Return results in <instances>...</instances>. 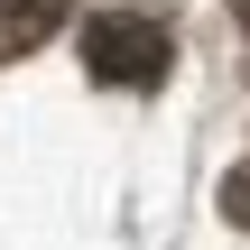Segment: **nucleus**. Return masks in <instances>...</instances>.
Returning a JSON list of instances; mask_svg holds the SVG:
<instances>
[{"label":"nucleus","instance_id":"obj_1","mask_svg":"<svg viewBox=\"0 0 250 250\" xmlns=\"http://www.w3.org/2000/svg\"><path fill=\"white\" fill-rule=\"evenodd\" d=\"M167 28L158 19H139V9H93L83 19V65H93V83H121V93H148V83H167Z\"/></svg>","mask_w":250,"mask_h":250},{"label":"nucleus","instance_id":"obj_2","mask_svg":"<svg viewBox=\"0 0 250 250\" xmlns=\"http://www.w3.org/2000/svg\"><path fill=\"white\" fill-rule=\"evenodd\" d=\"M56 9H65V0H9V19H0V37H9V46H28V37H37V28H46Z\"/></svg>","mask_w":250,"mask_h":250},{"label":"nucleus","instance_id":"obj_3","mask_svg":"<svg viewBox=\"0 0 250 250\" xmlns=\"http://www.w3.org/2000/svg\"><path fill=\"white\" fill-rule=\"evenodd\" d=\"M232 19H241V28H250V0H232Z\"/></svg>","mask_w":250,"mask_h":250}]
</instances>
